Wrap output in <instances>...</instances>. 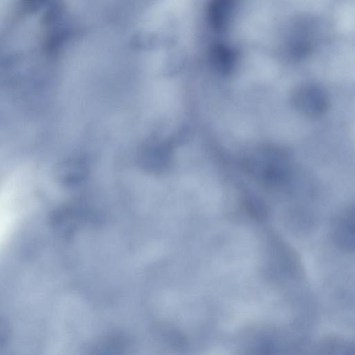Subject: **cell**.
<instances>
[{"label": "cell", "mask_w": 355, "mask_h": 355, "mask_svg": "<svg viewBox=\"0 0 355 355\" xmlns=\"http://www.w3.org/2000/svg\"><path fill=\"white\" fill-rule=\"evenodd\" d=\"M291 101L295 108L308 116H318L325 112L328 105L327 95L319 86L306 84L296 88Z\"/></svg>", "instance_id": "obj_1"}, {"label": "cell", "mask_w": 355, "mask_h": 355, "mask_svg": "<svg viewBox=\"0 0 355 355\" xmlns=\"http://www.w3.org/2000/svg\"><path fill=\"white\" fill-rule=\"evenodd\" d=\"M210 58L213 66L218 72L223 75H228L236 67L238 54L232 46L217 42L211 46Z\"/></svg>", "instance_id": "obj_2"}, {"label": "cell", "mask_w": 355, "mask_h": 355, "mask_svg": "<svg viewBox=\"0 0 355 355\" xmlns=\"http://www.w3.org/2000/svg\"><path fill=\"white\" fill-rule=\"evenodd\" d=\"M234 10L231 0H214L208 8V17L211 26L218 31L225 30L232 19Z\"/></svg>", "instance_id": "obj_3"}, {"label": "cell", "mask_w": 355, "mask_h": 355, "mask_svg": "<svg viewBox=\"0 0 355 355\" xmlns=\"http://www.w3.org/2000/svg\"><path fill=\"white\" fill-rule=\"evenodd\" d=\"M309 355H354V349L348 340L329 338L318 343Z\"/></svg>", "instance_id": "obj_4"}, {"label": "cell", "mask_w": 355, "mask_h": 355, "mask_svg": "<svg viewBox=\"0 0 355 355\" xmlns=\"http://www.w3.org/2000/svg\"><path fill=\"white\" fill-rule=\"evenodd\" d=\"M353 213L348 211L340 218L336 227L338 241L347 248L353 246Z\"/></svg>", "instance_id": "obj_5"}, {"label": "cell", "mask_w": 355, "mask_h": 355, "mask_svg": "<svg viewBox=\"0 0 355 355\" xmlns=\"http://www.w3.org/2000/svg\"><path fill=\"white\" fill-rule=\"evenodd\" d=\"M10 329L8 324L0 318V345L4 344L8 340Z\"/></svg>", "instance_id": "obj_6"}]
</instances>
